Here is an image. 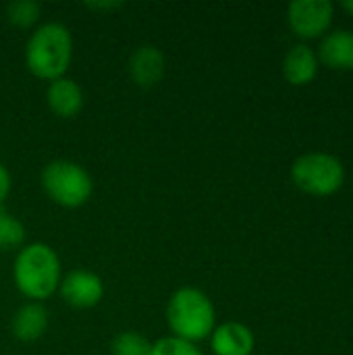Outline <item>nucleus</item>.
Listing matches in <instances>:
<instances>
[{
	"instance_id": "nucleus-4",
	"label": "nucleus",
	"mask_w": 353,
	"mask_h": 355,
	"mask_svg": "<svg viewBox=\"0 0 353 355\" xmlns=\"http://www.w3.org/2000/svg\"><path fill=\"white\" fill-rule=\"evenodd\" d=\"M293 185L314 198L335 196L345 183L343 162L327 152H308L293 160L291 164Z\"/></svg>"
},
{
	"instance_id": "nucleus-15",
	"label": "nucleus",
	"mask_w": 353,
	"mask_h": 355,
	"mask_svg": "<svg viewBox=\"0 0 353 355\" xmlns=\"http://www.w3.org/2000/svg\"><path fill=\"white\" fill-rule=\"evenodd\" d=\"M25 241V227L19 218L0 208V252L21 248Z\"/></svg>"
},
{
	"instance_id": "nucleus-13",
	"label": "nucleus",
	"mask_w": 353,
	"mask_h": 355,
	"mask_svg": "<svg viewBox=\"0 0 353 355\" xmlns=\"http://www.w3.org/2000/svg\"><path fill=\"white\" fill-rule=\"evenodd\" d=\"M48 310L40 302H29L15 312L10 329L19 341L31 343L44 337V333L48 331Z\"/></svg>"
},
{
	"instance_id": "nucleus-5",
	"label": "nucleus",
	"mask_w": 353,
	"mask_h": 355,
	"mask_svg": "<svg viewBox=\"0 0 353 355\" xmlns=\"http://www.w3.org/2000/svg\"><path fill=\"white\" fill-rule=\"evenodd\" d=\"M42 187L62 208L83 206L94 191L89 173L73 160H52L42 171Z\"/></svg>"
},
{
	"instance_id": "nucleus-14",
	"label": "nucleus",
	"mask_w": 353,
	"mask_h": 355,
	"mask_svg": "<svg viewBox=\"0 0 353 355\" xmlns=\"http://www.w3.org/2000/svg\"><path fill=\"white\" fill-rule=\"evenodd\" d=\"M42 6L35 0H12L6 4V19L21 29L33 27L40 21Z\"/></svg>"
},
{
	"instance_id": "nucleus-20",
	"label": "nucleus",
	"mask_w": 353,
	"mask_h": 355,
	"mask_svg": "<svg viewBox=\"0 0 353 355\" xmlns=\"http://www.w3.org/2000/svg\"><path fill=\"white\" fill-rule=\"evenodd\" d=\"M341 8H343L345 12H350L353 17V0H350V2H341Z\"/></svg>"
},
{
	"instance_id": "nucleus-10",
	"label": "nucleus",
	"mask_w": 353,
	"mask_h": 355,
	"mask_svg": "<svg viewBox=\"0 0 353 355\" xmlns=\"http://www.w3.org/2000/svg\"><path fill=\"white\" fill-rule=\"evenodd\" d=\"M318 62L331 71H353V31L335 29L329 31L318 46Z\"/></svg>"
},
{
	"instance_id": "nucleus-8",
	"label": "nucleus",
	"mask_w": 353,
	"mask_h": 355,
	"mask_svg": "<svg viewBox=\"0 0 353 355\" xmlns=\"http://www.w3.org/2000/svg\"><path fill=\"white\" fill-rule=\"evenodd\" d=\"M164 71H166V58L156 46L146 44L133 50L129 58V75L135 81V85L150 89L162 81Z\"/></svg>"
},
{
	"instance_id": "nucleus-2",
	"label": "nucleus",
	"mask_w": 353,
	"mask_h": 355,
	"mask_svg": "<svg viewBox=\"0 0 353 355\" xmlns=\"http://www.w3.org/2000/svg\"><path fill=\"white\" fill-rule=\"evenodd\" d=\"M60 260L48 243H29L19 250L12 264V281L27 300H48L60 285Z\"/></svg>"
},
{
	"instance_id": "nucleus-1",
	"label": "nucleus",
	"mask_w": 353,
	"mask_h": 355,
	"mask_svg": "<svg viewBox=\"0 0 353 355\" xmlns=\"http://www.w3.org/2000/svg\"><path fill=\"white\" fill-rule=\"evenodd\" d=\"M73 60V35L56 21L40 25L25 46V64L37 79L54 81L64 77Z\"/></svg>"
},
{
	"instance_id": "nucleus-6",
	"label": "nucleus",
	"mask_w": 353,
	"mask_h": 355,
	"mask_svg": "<svg viewBox=\"0 0 353 355\" xmlns=\"http://www.w3.org/2000/svg\"><path fill=\"white\" fill-rule=\"evenodd\" d=\"M335 4L331 0H295L287 6V25L300 40L325 37L333 25Z\"/></svg>"
},
{
	"instance_id": "nucleus-17",
	"label": "nucleus",
	"mask_w": 353,
	"mask_h": 355,
	"mask_svg": "<svg viewBox=\"0 0 353 355\" xmlns=\"http://www.w3.org/2000/svg\"><path fill=\"white\" fill-rule=\"evenodd\" d=\"M150 355H204L202 349H198L196 343H189V341H183V339H177V337H164V339H158L154 345H152V354Z\"/></svg>"
},
{
	"instance_id": "nucleus-12",
	"label": "nucleus",
	"mask_w": 353,
	"mask_h": 355,
	"mask_svg": "<svg viewBox=\"0 0 353 355\" xmlns=\"http://www.w3.org/2000/svg\"><path fill=\"white\" fill-rule=\"evenodd\" d=\"M46 102H48V108L56 116L73 119L83 108V89L79 87L77 81L69 77H60V79L50 81L46 89Z\"/></svg>"
},
{
	"instance_id": "nucleus-16",
	"label": "nucleus",
	"mask_w": 353,
	"mask_h": 355,
	"mask_svg": "<svg viewBox=\"0 0 353 355\" xmlns=\"http://www.w3.org/2000/svg\"><path fill=\"white\" fill-rule=\"evenodd\" d=\"M110 354L112 355H150L152 354V343L135 333V331H125L117 335L110 343Z\"/></svg>"
},
{
	"instance_id": "nucleus-7",
	"label": "nucleus",
	"mask_w": 353,
	"mask_h": 355,
	"mask_svg": "<svg viewBox=\"0 0 353 355\" xmlns=\"http://www.w3.org/2000/svg\"><path fill=\"white\" fill-rule=\"evenodd\" d=\"M58 291H60V297L71 308L87 310V308H94V306H98L102 302L104 283L96 272L75 268V270H71L69 275H64L60 279Z\"/></svg>"
},
{
	"instance_id": "nucleus-19",
	"label": "nucleus",
	"mask_w": 353,
	"mask_h": 355,
	"mask_svg": "<svg viewBox=\"0 0 353 355\" xmlns=\"http://www.w3.org/2000/svg\"><path fill=\"white\" fill-rule=\"evenodd\" d=\"M87 8H94V10H117V8H121L123 6V2H87L85 4Z\"/></svg>"
},
{
	"instance_id": "nucleus-11",
	"label": "nucleus",
	"mask_w": 353,
	"mask_h": 355,
	"mask_svg": "<svg viewBox=\"0 0 353 355\" xmlns=\"http://www.w3.org/2000/svg\"><path fill=\"white\" fill-rule=\"evenodd\" d=\"M318 67L320 62H318L316 50L304 42L291 46L283 58V75L287 83H291L293 87L310 85L318 75Z\"/></svg>"
},
{
	"instance_id": "nucleus-9",
	"label": "nucleus",
	"mask_w": 353,
	"mask_h": 355,
	"mask_svg": "<svg viewBox=\"0 0 353 355\" xmlns=\"http://www.w3.org/2000/svg\"><path fill=\"white\" fill-rule=\"evenodd\" d=\"M254 347V333L241 322H223L210 335V349L214 355H252Z\"/></svg>"
},
{
	"instance_id": "nucleus-3",
	"label": "nucleus",
	"mask_w": 353,
	"mask_h": 355,
	"mask_svg": "<svg viewBox=\"0 0 353 355\" xmlns=\"http://www.w3.org/2000/svg\"><path fill=\"white\" fill-rule=\"evenodd\" d=\"M166 322L173 337L198 343L210 339L216 329V310L204 291L196 287H181L169 300Z\"/></svg>"
},
{
	"instance_id": "nucleus-18",
	"label": "nucleus",
	"mask_w": 353,
	"mask_h": 355,
	"mask_svg": "<svg viewBox=\"0 0 353 355\" xmlns=\"http://www.w3.org/2000/svg\"><path fill=\"white\" fill-rule=\"evenodd\" d=\"M10 193V173L6 171V166L0 162V208L4 204V200Z\"/></svg>"
}]
</instances>
